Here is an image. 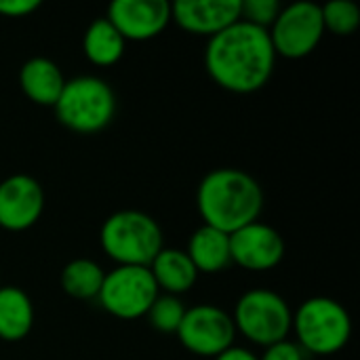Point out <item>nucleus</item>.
Segmentation results:
<instances>
[{
	"instance_id": "obj_1",
	"label": "nucleus",
	"mask_w": 360,
	"mask_h": 360,
	"mask_svg": "<svg viewBox=\"0 0 360 360\" xmlns=\"http://www.w3.org/2000/svg\"><path fill=\"white\" fill-rule=\"evenodd\" d=\"M276 53L268 30L238 19L209 38L205 68L215 84L230 93H255L268 84Z\"/></svg>"
},
{
	"instance_id": "obj_2",
	"label": "nucleus",
	"mask_w": 360,
	"mask_h": 360,
	"mask_svg": "<svg viewBox=\"0 0 360 360\" xmlns=\"http://www.w3.org/2000/svg\"><path fill=\"white\" fill-rule=\"evenodd\" d=\"M196 205L205 226L232 234L259 219L264 190L247 171L215 169L202 177L196 192Z\"/></svg>"
},
{
	"instance_id": "obj_3",
	"label": "nucleus",
	"mask_w": 360,
	"mask_h": 360,
	"mask_svg": "<svg viewBox=\"0 0 360 360\" xmlns=\"http://www.w3.org/2000/svg\"><path fill=\"white\" fill-rule=\"evenodd\" d=\"M99 243L118 266L148 268L162 249V230L148 213L127 209L112 213L103 221Z\"/></svg>"
},
{
	"instance_id": "obj_4",
	"label": "nucleus",
	"mask_w": 360,
	"mask_h": 360,
	"mask_svg": "<svg viewBox=\"0 0 360 360\" xmlns=\"http://www.w3.org/2000/svg\"><path fill=\"white\" fill-rule=\"evenodd\" d=\"M57 120L74 133L91 135L105 129L116 112L112 86L97 76H76L65 80L63 91L53 105Z\"/></svg>"
},
{
	"instance_id": "obj_5",
	"label": "nucleus",
	"mask_w": 360,
	"mask_h": 360,
	"mask_svg": "<svg viewBox=\"0 0 360 360\" xmlns=\"http://www.w3.org/2000/svg\"><path fill=\"white\" fill-rule=\"evenodd\" d=\"M291 329L295 331L302 350L316 356H329L350 342L352 321L340 302L331 297H310L293 314Z\"/></svg>"
},
{
	"instance_id": "obj_6",
	"label": "nucleus",
	"mask_w": 360,
	"mask_h": 360,
	"mask_svg": "<svg viewBox=\"0 0 360 360\" xmlns=\"http://www.w3.org/2000/svg\"><path fill=\"white\" fill-rule=\"evenodd\" d=\"M236 333L257 346H274L291 333L293 312L289 304L270 289H253L240 295L232 314Z\"/></svg>"
},
{
	"instance_id": "obj_7",
	"label": "nucleus",
	"mask_w": 360,
	"mask_h": 360,
	"mask_svg": "<svg viewBox=\"0 0 360 360\" xmlns=\"http://www.w3.org/2000/svg\"><path fill=\"white\" fill-rule=\"evenodd\" d=\"M156 297L158 287L152 278V272L150 268L141 266H116L114 270L105 272L101 291L97 295L101 308L122 321L146 316Z\"/></svg>"
},
{
	"instance_id": "obj_8",
	"label": "nucleus",
	"mask_w": 360,
	"mask_h": 360,
	"mask_svg": "<svg viewBox=\"0 0 360 360\" xmlns=\"http://www.w3.org/2000/svg\"><path fill=\"white\" fill-rule=\"evenodd\" d=\"M268 34L276 55L287 59L308 57L325 36L321 4L302 0L283 6Z\"/></svg>"
},
{
	"instance_id": "obj_9",
	"label": "nucleus",
	"mask_w": 360,
	"mask_h": 360,
	"mask_svg": "<svg viewBox=\"0 0 360 360\" xmlns=\"http://www.w3.org/2000/svg\"><path fill=\"white\" fill-rule=\"evenodd\" d=\"M177 338L192 354L215 359L234 346L236 327L226 310L211 304H200L186 310Z\"/></svg>"
},
{
	"instance_id": "obj_10",
	"label": "nucleus",
	"mask_w": 360,
	"mask_h": 360,
	"mask_svg": "<svg viewBox=\"0 0 360 360\" xmlns=\"http://www.w3.org/2000/svg\"><path fill=\"white\" fill-rule=\"evenodd\" d=\"M230 257L245 270L266 272L283 262L285 240L276 228L257 219L230 234Z\"/></svg>"
},
{
	"instance_id": "obj_11",
	"label": "nucleus",
	"mask_w": 360,
	"mask_h": 360,
	"mask_svg": "<svg viewBox=\"0 0 360 360\" xmlns=\"http://www.w3.org/2000/svg\"><path fill=\"white\" fill-rule=\"evenodd\" d=\"M110 23L124 40H152L165 32L171 21V2L167 0H114L108 6Z\"/></svg>"
},
{
	"instance_id": "obj_12",
	"label": "nucleus",
	"mask_w": 360,
	"mask_h": 360,
	"mask_svg": "<svg viewBox=\"0 0 360 360\" xmlns=\"http://www.w3.org/2000/svg\"><path fill=\"white\" fill-rule=\"evenodd\" d=\"M44 211V190L30 175H11L0 181V228L23 232Z\"/></svg>"
},
{
	"instance_id": "obj_13",
	"label": "nucleus",
	"mask_w": 360,
	"mask_h": 360,
	"mask_svg": "<svg viewBox=\"0 0 360 360\" xmlns=\"http://www.w3.org/2000/svg\"><path fill=\"white\" fill-rule=\"evenodd\" d=\"M171 19L190 34L213 38L240 19V0H177Z\"/></svg>"
},
{
	"instance_id": "obj_14",
	"label": "nucleus",
	"mask_w": 360,
	"mask_h": 360,
	"mask_svg": "<svg viewBox=\"0 0 360 360\" xmlns=\"http://www.w3.org/2000/svg\"><path fill=\"white\" fill-rule=\"evenodd\" d=\"M65 78L59 65L46 57H32L19 70V86L23 95L38 103L53 108L63 91Z\"/></svg>"
},
{
	"instance_id": "obj_15",
	"label": "nucleus",
	"mask_w": 360,
	"mask_h": 360,
	"mask_svg": "<svg viewBox=\"0 0 360 360\" xmlns=\"http://www.w3.org/2000/svg\"><path fill=\"white\" fill-rule=\"evenodd\" d=\"M152 272V278L167 295H181L190 291L198 278V270L194 268L192 259L181 249H160V253L154 257V262L148 266Z\"/></svg>"
},
{
	"instance_id": "obj_16",
	"label": "nucleus",
	"mask_w": 360,
	"mask_h": 360,
	"mask_svg": "<svg viewBox=\"0 0 360 360\" xmlns=\"http://www.w3.org/2000/svg\"><path fill=\"white\" fill-rule=\"evenodd\" d=\"M188 257L192 259L194 268L205 274H217L232 266L230 257V234L215 230L211 226H200L190 243H188Z\"/></svg>"
},
{
	"instance_id": "obj_17",
	"label": "nucleus",
	"mask_w": 360,
	"mask_h": 360,
	"mask_svg": "<svg viewBox=\"0 0 360 360\" xmlns=\"http://www.w3.org/2000/svg\"><path fill=\"white\" fill-rule=\"evenodd\" d=\"M34 325V306L19 287H0V340L21 342Z\"/></svg>"
},
{
	"instance_id": "obj_18",
	"label": "nucleus",
	"mask_w": 360,
	"mask_h": 360,
	"mask_svg": "<svg viewBox=\"0 0 360 360\" xmlns=\"http://www.w3.org/2000/svg\"><path fill=\"white\" fill-rule=\"evenodd\" d=\"M127 40L120 36V32L110 23L108 17L95 19L84 36H82V51L84 57L95 65H114L124 55Z\"/></svg>"
},
{
	"instance_id": "obj_19",
	"label": "nucleus",
	"mask_w": 360,
	"mask_h": 360,
	"mask_svg": "<svg viewBox=\"0 0 360 360\" xmlns=\"http://www.w3.org/2000/svg\"><path fill=\"white\" fill-rule=\"evenodd\" d=\"M103 278V268L86 257L72 259L61 270V287L74 300H95L101 291Z\"/></svg>"
},
{
	"instance_id": "obj_20",
	"label": "nucleus",
	"mask_w": 360,
	"mask_h": 360,
	"mask_svg": "<svg viewBox=\"0 0 360 360\" xmlns=\"http://www.w3.org/2000/svg\"><path fill=\"white\" fill-rule=\"evenodd\" d=\"M325 32L335 36H350L360 25V8L350 0H331L321 6Z\"/></svg>"
},
{
	"instance_id": "obj_21",
	"label": "nucleus",
	"mask_w": 360,
	"mask_h": 360,
	"mask_svg": "<svg viewBox=\"0 0 360 360\" xmlns=\"http://www.w3.org/2000/svg\"><path fill=\"white\" fill-rule=\"evenodd\" d=\"M184 314H186V308L184 304L179 302V297L175 295H158L154 300V304L150 306L148 310V319H150V325L160 331V333H177L181 321H184Z\"/></svg>"
},
{
	"instance_id": "obj_22",
	"label": "nucleus",
	"mask_w": 360,
	"mask_h": 360,
	"mask_svg": "<svg viewBox=\"0 0 360 360\" xmlns=\"http://www.w3.org/2000/svg\"><path fill=\"white\" fill-rule=\"evenodd\" d=\"M281 8L283 6L278 0H240V19L264 30H270Z\"/></svg>"
},
{
	"instance_id": "obj_23",
	"label": "nucleus",
	"mask_w": 360,
	"mask_h": 360,
	"mask_svg": "<svg viewBox=\"0 0 360 360\" xmlns=\"http://www.w3.org/2000/svg\"><path fill=\"white\" fill-rule=\"evenodd\" d=\"M259 360H306V359H304V350H302L297 344H293V342L285 340V342H278V344H274V346H268V348H266V352L262 354V359Z\"/></svg>"
},
{
	"instance_id": "obj_24",
	"label": "nucleus",
	"mask_w": 360,
	"mask_h": 360,
	"mask_svg": "<svg viewBox=\"0 0 360 360\" xmlns=\"http://www.w3.org/2000/svg\"><path fill=\"white\" fill-rule=\"evenodd\" d=\"M40 8V0H0L2 17H27Z\"/></svg>"
},
{
	"instance_id": "obj_25",
	"label": "nucleus",
	"mask_w": 360,
	"mask_h": 360,
	"mask_svg": "<svg viewBox=\"0 0 360 360\" xmlns=\"http://www.w3.org/2000/svg\"><path fill=\"white\" fill-rule=\"evenodd\" d=\"M215 360H259V356H255L253 352L245 350V348H228L226 352H221L219 356H215Z\"/></svg>"
}]
</instances>
